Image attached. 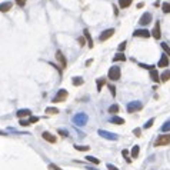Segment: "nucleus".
<instances>
[{"label":"nucleus","instance_id":"f257e3e1","mask_svg":"<svg viewBox=\"0 0 170 170\" xmlns=\"http://www.w3.org/2000/svg\"><path fill=\"white\" fill-rule=\"evenodd\" d=\"M107 76H109L110 80H119V79H120V67H119V66H112V67L109 69Z\"/></svg>","mask_w":170,"mask_h":170},{"label":"nucleus","instance_id":"f03ea898","mask_svg":"<svg viewBox=\"0 0 170 170\" xmlns=\"http://www.w3.org/2000/svg\"><path fill=\"white\" fill-rule=\"evenodd\" d=\"M69 96V93H67V90L65 89H60L57 92V94L53 97V103H62V102H66V99Z\"/></svg>","mask_w":170,"mask_h":170},{"label":"nucleus","instance_id":"7ed1b4c3","mask_svg":"<svg viewBox=\"0 0 170 170\" xmlns=\"http://www.w3.org/2000/svg\"><path fill=\"white\" fill-rule=\"evenodd\" d=\"M170 143V133L169 134H162V136H159L157 140L154 142V146L156 147H160V146H167Z\"/></svg>","mask_w":170,"mask_h":170},{"label":"nucleus","instance_id":"20e7f679","mask_svg":"<svg viewBox=\"0 0 170 170\" xmlns=\"http://www.w3.org/2000/svg\"><path fill=\"white\" fill-rule=\"evenodd\" d=\"M142 109H143L142 102H130L129 105H127V112L129 113H134V112H139Z\"/></svg>","mask_w":170,"mask_h":170},{"label":"nucleus","instance_id":"39448f33","mask_svg":"<svg viewBox=\"0 0 170 170\" xmlns=\"http://www.w3.org/2000/svg\"><path fill=\"white\" fill-rule=\"evenodd\" d=\"M73 121H74L77 126H83V124H86V121H87V116L84 113H77L73 117Z\"/></svg>","mask_w":170,"mask_h":170},{"label":"nucleus","instance_id":"423d86ee","mask_svg":"<svg viewBox=\"0 0 170 170\" xmlns=\"http://www.w3.org/2000/svg\"><path fill=\"white\" fill-rule=\"evenodd\" d=\"M113 34H114V30H113V29H106L103 33H100V34H99V40H100V41H105V40H107V39H110Z\"/></svg>","mask_w":170,"mask_h":170},{"label":"nucleus","instance_id":"0eeeda50","mask_svg":"<svg viewBox=\"0 0 170 170\" xmlns=\"http://www.w3.org/2000/svg\"><path fill=\"white\" fill-rule=\"evenodd\" d=\"M133 36H134V37H145V39H147V37L152 36V32H149V30H146V29H139V30H134Z\"/></svg>","mask_w":170,"mask_h":170},{"label":"nucleus","instance_id":"6e6552de","mask_svg":"<svg viewBox=\"0 0 170 170\" xmlns=\"http://www.w3.org/2000/svg\"><path fill=\"white\" fill-rule=\"evenodd\" d=\"M99 136L107 139V140H117V136L114 133H110V131H106V130H99Z\"/></svg>","mask_w":170,"mask_h":170},{"label":"nucleus","instance_id":"1a4fd4ad","mask_svg":"<svg viewBox=\"0 0 170 170\" xmlns=\"http://www.w3.org/2000/svg\"><path fill=\"white\" fill-rule=\"evenodd\" d=\"M56 59L59 60V63H60V66H62V69H66L67 62H66V57L63 56V53H62L60 50H57V52H56Z\"/></svg>","mask_w":170,"mask_h":170},{"label":"nucleus","instance_id":"9d476101","mask_svg":"<svg viewBox=\"0 0 170 170\" xmlns=\"http://www.w3.org/2000/svg\"><path fill=\"white\" fill-rule=\"evenodd\" d=\"M152 36H153L154 39H157V40L162 37V33H160V24H159V22L154 24L153 30H152Z\"/></svg>","mask_w":170,"mask_h":170},{"label":"nucleus","instance_id":"9b49d317","mask_svg":"<svg viewBox=\"0 0 170 170\" xmlns=\"http://www.w3.org/2000/svg\"><path fill=\"white\" fill-rule=\"evenodd\" d=\"M41 137L44 139L46 142H49V143H56V136H53V134L49 133V131H43V133H41Z\"/></svg>","mask_w":170,"mask_h":170},{"label":"nucleus","instance_id":"f8f14e48","mask_svg":"<svg viewBox=\"0 0 170 170\" xmlns=\"http://www.w3.org/2000/svg\"><path fill=\"white\" fill-rule=\"evenodd\" d=\"M150 22H152V15H150V13H145L143 16L140 17V22H139V23L142 24V26H147Z\"/></svg>","mask_w":170,"mask_h":170},{"label":"nucleus","instance_id":"ddd939ff","mask_svg":"<svg viewBox=\"0 0 170 170\" xmlns=\"http://www.w3.org/2000/svg\"><path fill=\"white\" fill-rule=\"evenodd\" d=\"M167 66H169V56L164 54V56H162V59H160V62H159L157 67H167Z\"/></svg>","mask_w":170,"mask_h":170},{"label":"nucleus","instance_id":"4468645a","mask_svg":"<svg viewBox=\"0 0 170 170\" xmlns=\"http://www.w3.org/2000/svg\"><path fill=\"white\" fill-rule=\"evenodd\" d=\"M32 112L29 110V109H20L19 112H17V116H19V119H22V117H26V116H30Z\"/></svg>","mask_w":170,"mask_h":170},{"label":"nucleus","instance_id":"2eb2a0df","mask_svg":"<svg viewBox=\"0 0 170 170\" xmlns=\"http://www.w3.org/2000/svg\"><path fill=\"white\" fill-rule=\"evenodd\" d=\"M84 37H86V40H87V44H89V47L92 49L93 47V40H92V36H90V33H89V30L87 29H84Z\"/></svg>","mask_w":170,"mask_h":170},{"label":"nucleus","instance_id":"dca6fc26","mask_svg":"<svg viewBox=\"0 0 170 170\" xmlns=\"http://www.w3.org/2000/svg\"><path fill=\"white\" fill-rule=\"evenodd\" d=\"M12 9V1H4V3H1V6H0V10L4 13V12H9Z\"/></svg>","mask_w":170,"mask_h":170},{"label":"nucleus","instance_id":"f3484780","mask_svg":"<svg viewBox=\"0 0 170 170\" xmlns=\"http://www.w3.org/2000/svg\"><path fill=\"white\" fill-rule=\"evenodd\" d=\"M113 60H114V62H124V60H126V56H124L121 52H117V53L114 54Z\"/></svg>","mask_w":170,"mask_h":170},{"label":"nucleus","instance_id":"a211bd4d","mask_svg":"<svg viewBox=\"0 0 170 170\" xmlns=\"http://www.w3.org/2000/svg\"><path fill=\"white\" fill-rule=\"evenodd\" d=\"M150 79H152V80H153V81H159V80H162V79H160V76H159V73H157V70H156V69L150 72Z\"/></svg>","mask_w":170,"mask_h":170},{"label":"nucleus","instance_id":"6ab92c4d","mask_svg":"<svg viewBox=\"0 0 170 170\" xmlns=\"http://www.w3.org/2000/svg\"><path fill=\"white\" fill-rule=\"evenodd\" d=\"M131 1H133V0H119V6H120L121 9H126L131 4Z\"/></svg>","mask_w":170,"mask_h":170},{"label":"nucleus","instance_id":"aec40b11","mask_svg":"<svg viewBox=\"0 0 170 170\" xmlns=\"http://www.w3.org/2000/svg\"><path fill=\"white\" fill-rule=\"evenodd\" d=\"M139 152H140V147H139V146H134V147L131 149V159H137Z\"/></svg>","mask_w":170,"mask_h":170},{"label":"nucleus","instance_id":"412c9836","mask_svg":"<svg viewBox=\"0 0 170 170\" xmlns=\"http://www.w3.org/2000/svg\"><path fill=\"white\" fill-rule=\"evenodd\" d=\"M110 121H112L113 124H124V120H123L121 117H117V116H113Z\"/></svg>","mask_w":170,"mask_h":170},{"label":"nucleus","instance_id":"4be33fe9","mask_svg":"<svg viewBox=\"0 0 170 170\" xmlns=\"http://www.w3.org/2000/svg\"><path fill=\"white\" fill-rule=\"evenodd\" d=\"M162 77V81H167V80H170V70H164L163 72V74L160 76Z\"/></svg>","mask_w":170,"mask_h":170},{"label":"nucleus","instance_id":"5701e85b","mask_svg":"<svg viewBox=\"0 0 170 170\" xmlns=\"http://www.w3.org/2000/svg\"><path fill=\"white\" fill-rule=\"evenodd\" d=\"M46 113L47 114H57L59 113V109H56V107H47V109H46Z\"/></svg>","mask_w":170,"mask_h":170},{"label":"nucleus","instance_id":"b1692460","mask_svg":"<svg viewBox=\"0 0 170 170\" xmlns=\"http://www.w3.org/2000/svg\"><path fill=\"white\" fill-rule=\"evenodd\" d=\"M83 84V79L81 77H74L73 79V86H81Z\"/></svg>","mask_w":170,"mask_h":170},{"label":"nucleus","instance_id":"393cba45","mask_svg":"<svg viewBox=\"0 0 170 170\" xmlns=\"http://www.w3.org/2000/svg\"><path fill=\"white\" fill-rule=\"evenodd\" d=\"M74 149H76V150H79V152H87V150H89L90 147L89 146H74Z\"/></svg>","mask_w":170,"mask_h":170},{"label":"nucleus","instance_id":"a878e982","mask_svg":"<svg viewBox=\"0 0 170 170\" xmlns=\"http://www.w3.org/2000/svg\"><path fill=\"white\" fill-rule=\"evenodd\" d=\"M117 112H119V106H117V105H113V106H110V107H109V113L116 114Z\"/></svg>","mask_w":170,"mask_h":170},{"label":"nucleus","instance_id":"bb28decb","mask_svg":"<svg viewBox=\"0 0 170 170\" xmlns=\"http://www.w3.org/2000/svg\"><path fill=\"white\" fill-rule=\"evenodd\" d=\"M86 159H87L89 162H92L93 164H99V163H100V160H99V159H96V157H93V156H87Z\"/></svg>","mask_w":170,"mask_h":170},{"label":"nucleus","instance_id":"cd10ccee","mask_svg":"<svg viewBox=\"0 0 170 170\" xmlns=\"http://www.w3.org/2000/svg\"><path fill=\"white\" fill-rule=\"evenodd\" d=\"M162 131H170V120L166 121V123L162 126Z\"/></svg>","mask_w":170,"mask_h":170},{"label":"nucleus","instance_id":"c85d7f7f","mask_svg":"<svg viewBox=\"0 0 170 170\" xmlns=\"http://www.w3.org/2000/svg\"><path fill=\"white\" fill-rule=\"evenodd\" d=\"M162 9H163V12H164V13H170V4H169V3H163Z\"/></svg>","mask_w":170,"mask_h":170},{"label":"nucleus","instance_id":"c756f323","mask_svg":"<svg viewBox=\"0 0 170 170\" xmlns=\"http://www.w3.org/2000/svg\"><path fill=\"white\" fill-rule=\"evenodd\" d=\"M140 67H143V69H149V70H150V72H152V70H154V67H156V66H153V65H143V63H140Z\"/></svg>","mask_w":170,"mask_h":170},{"label":"nucleus","instance_id":"7c9ffc66","mask_svg":"<svg viewBox=\"0 0 170 170\" xmlns=\"http://www.w3.org/2000/svg\"><path fill=\"white\" fill-rule=\"evenodd\" d=\"M106 81H105V79H100V80H97V90L100 92V89L103 87V84H105Z\"/></svg>","mask_w":170,"mask_h":170},{"label":"nucleus","instance_id":"2f4dec72","mask_svg":"<svg viewBox=\"0 0 170 170\" xmlns=\"http://www.w3.org/2000/svg\"><path fill=\"white\" fill-rule=\"evenodd\" d=\"M162 49L166 52V54H167V56H170V49H169V46H167L166 43H162Z\"/></svg>","mask_w":170,"mask_h":170},{"label":"nucleus","instance_id":"473e14b6","mask_svg":"<svg viewBox=\"0 0 170 170\" xmlns=\"http://www.w3.org/2000/svg\"><path fill=\"white\" fill-rule=\"evenodd\" d=\"M153 123H154V119H150V120H149V121H147V123L145 124V129H150V127L153 126Z\"/></svg>","mask_w":170,"mask_h":170},{"label":"nucleus","instance_id":"72a5a7b5","mask_svg":"<svg viewBox=\"0 0 170 170\" xmlns=\"http://www.w3.org/2000/svg\"><path fill=\"white\" fill-rule=\"evenodd\" d=\"M124 49H126V41H123V43L119 44V52H123Z\"/></svg>","mask_w":170,"mask_h":170},{"label":"nucleus","instance_id":"f704fd0d","mask_svg":"<svg viewBox=\"0 0 170 170\" xmlns=\"http://www.w3.org/2000/svg\"><path fill=\"white\" fill-rule=\"evenodd\" d=\"M109 89H110V92H112V96H116V87L110 84V86H109Z\"/></svg>","mask_w":170,"mask_h":170},{"label":"nucleus","instance_id":"c9c22d12","mask_svg":"<svg viewBox=\"0 0 170 170\" xmlns=\"http://www.w3.org/2000/svg\"><path fill=\"white\" fill-rule=\"evenodd\" d=\"M49 169L50 170H62L60 167H57V166H54V164H49Z\"/></svg>","mask_w":170,"mask_h":170},{"label":"nucleus","instance_id":"e433bc0d","mask_svg":"<svg viewBox=\"0 0 170 170\" xmlns=\"http://www.w3.org/2000/svg\"><path fill=\"white\" fill-rule=\"evenodd\" d=\"M15 1H16L19 6H24L26 4V0H15Z\"/></svg>","mask_w":170,"mask_h":170},{"label":"nucleus","instance_id":"4c0bfd02","mask_svg":"<svg viewBox=\"0 0 170 170\" xmlns=\"http://www.w3.org/2000/svg\"><path fill=\"white\" fill-rule=\"evenodd\" d=\"M20 124H22V126H29V124H30V120H22Z\"/></svg>","mask_w":170,"mask_h":170},{"label":"nucleus","instance_id":"58836bf2","mask_svg":"<svg viewBox=\"0 0 170 170\" xmlns=\"http://www.w3.org/2000/svg\"><path fill=\"white\" fill-rule=\"evenodd\" d=\"M59 134H62L63 137H67V131H65V130H59Z\"/></svg>","mask_w":170,"mask_h":170},{"label":"nucleus","instance_id":"ea45409f","mask_svg":"<svg viewBox=\"0 0 170 170\" xmlns=\"http://www.w3.org/2000/svg\"><path fill=\"white\" fill-rule=\"evenodd\" d=\"M29 120H30V124H32V123H36V121H39V117H30Z\"/></svg>","mask_w":170,"mask_h":170},{"label":"nucleus","instance_id":"a19ab883","mask_svg":"<svg viewBox=\"0 0 170 170\" xmlns=\"http://www.w3.org/2000/svg\"><path fill=\"white\" fill-rule=\"evenodd\" d=\"M107 169L109 170H119L116 166H113V164H107Z\"/></svg>","mask_w":170,"mask_h":170},{"label":"nucleus","instance_id":"79ce46f5","mask_svg":"<svg viewBox=\"0 0 170 170\" xmlns=\"http://www.w3.org/2000/svg\"><path fill=\"white\" fill-rule=\"evenodd\" d=\"M140 133H142V130H140V129H136V130H134V134H136L137 137H140Z\"/></svg>","mask_w":170,"mask_h":170},{"label":"nucleus","instance_id":"37998d69","mask_svg":"<svg viewBox=\"0 0 170 170\" xmlns=\"http://www.w3.org/2000/svg\"><path fill=\"white\" fill-rule=\"evenodd\" d=\"M79 43H80V46H84V44H86V41H84V39H83V37H80V39H79Z\"/></svg>","mask_w":170,"mask_h":170}]
</instances>
